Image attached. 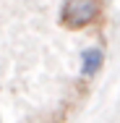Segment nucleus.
Returning <instances> with one entry per match:
<instances>
[{"label":"nucleus","instance_id":"nucleus-1","mask_svg":"<svg viewBox=\"0 0 120 123\" xmlns=\"http://www.w3.org/2000/svg\"><path fill=\"white\" fill-rule=\"evenodd\" d=\"M99 18V0H65L60 11V24L65 29H86Z\"/></svg>","mask_w":120,"mask_h":123},{"label":"nucleus","instance_id":"nucleus-2","mask_svg":"<svg viewBox=\"0 0 120 123\" xmlns=\"http://www.w3.org/2000/svg\"><path fill=\"white\" fill-rule=\"evenodd\" d=\"M102 66H104V52L99 47H86L81 52V76L91 79L102 71Z\"/></svg>","mask_w":120,"mask_h":123}]
</instances>
